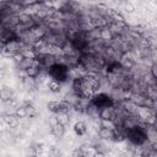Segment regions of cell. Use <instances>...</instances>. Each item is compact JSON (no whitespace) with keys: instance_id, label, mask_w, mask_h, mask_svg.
Listing matches in <instances>:
<instances>
[{"instance_id":"15","label":"cell","mask_w":157,"mask_h":157,"mask_svg":"<svg viewBox=\"0 0 157 157\" xmlns=\"http://www.w3.org/2000/svg\"><path fill=\"white\" fill-rule=\"evenodd\" d=\"M15 115H16L18 119H23V118H26V117H27V110H26V108H25L23 105L17 107L16 110H15Z\"/></svg>"},{"instance_id":"8","label":"cell","mask_w":157,"mask_h":157,"mask_svg":"<svg viewBox=\"0 0 157 157\" xmlns=\"http://www.w3.org/2000/svg\"><path fill=\"white\" fill-rule=\"evenodd\" d=\"M12 98H13V92H12L10 88L4 87V88L0 90V101H1V102L7 103V102H10Z\"/></svg>"},{"instance_id":"28","label":"cell","mask_w":157,"mask_h":157,"mask_svg":"<svg viewBox=\"0 0 157 157\" xmlns=\"http://www.w3.org/2000/svg\"><path fill=\"white\" fill-rule=\"evenodd\" d=\"M0 26H1V20H0Z\"/></svg>"},{"instance_id":"21","label":"cell","mask_w":157,"mask_h":157,"mask_svg":"<svg viewBox=\"0 0 157 157\" xmlns=\"http://www.w3.org/2000/svg\"><path fill=\"white\" fill-rule=\"evenodd\" d=\"M150 72H151V76H152V78H156V77H157V65H156L155 63L151 65Z\"/></svg>"},{"instance_id":"10","label":"cell","mask_w":157,"mask_h":157,"mask_svg":"<svg viewBox=\"0 0 157 157\" xmlns=\"http://www.w3.org/2000/svg\"><path fill=\"white\" fill-rule=\"evenodd\" d=\"M74 131L76 132V135L82 136V135H85L87 132V126H86V124L83 121H76L74 124Z\"/></svg>"},{"instance_id":"26","label":"cell","mask_w":157,"mask_h":157,"mask_svg":"<svg viewBox=\"0 0 157 157\" xmlns=\"http://www.w3.org/2000/svg\"><path fill=\"white\" fill-rule=\"evenodd\" d=\"M31 157H38V156H37V155H32Z\"/></svg>"},{"instance_id":"22","label":"cell","mask_w":157,"mask_h":157,"mask_svg":"<svg viewBox=\"0 0 157 157\" xmlns=\"http://www.w3.org/2000/svg\"><path fill=\"white\" fill-rule=\"evenodd\" d=\"M58 123H59V118H58L56 114H54V115H52V117L49 118V124H50V126H53V125H55V124H58Z\"/></svg>"},{"instance_id":"25","label":"cell","mask_w":157,"mask_h":157,"mask_svg":"<svg viewBox=\"0 0 157 157\" xmlns=\"http://www.w3.org/2000/svg\"><path fill=\"white\" fill-rule=\"evenodd\" d=\"M92 157H105V155H104L103 152H101V151H96Z\"/></svg>"},{"instance_id":"13","label":"cell","mask_w":157,"mask_h":157,"mask_svg":"<svg viewBox=\"0 0 157 157\" xmlns=\"http://www.w3.org/2000/svg\"><path fill=\"white\" fill-rule=\"evenodd\" d=\"M48 88L50 92L53 93H59L60 90H61V86H60V82L59 81H55V80H50L48 82Z\"/></svg>"},{"instance_id":"27","label":"cell","mask_w":157,"mask_h":157,"mask_svg":"<svg viewBox=\"0 0 157 157\" xmlns=\"http://www.w3.org/2000/svg\"><path fill=\"white\" fill-rule=\"evenodd\" d=\"M53 157H60V156H59V155H55V156H53Z\"/></svg>"},{"instance_id":"24","label":"cell","mask_w":157,"mask_h":157,"mask_svg":"<svg viewBox=\"0 0 157 157\" xmlns=\"http://www.w3.org/2000/svg\"><path fill=\"white\" fill-rule=\"evenodd\" d=\"M131 157H146L141 151H135V152H132V155H131Z\"/></svg>"},{"instance_id":"5","label":"cell","mask_w":157,"mask_h":157,"mask_svg":"<svg viewBox=\"0 0 157 157\" xmlns=\"http://www.w3.org/2000/svg\"><path fill=\"white\" fill-rule=\"evenodd\" d=\"M113 38H114V34L108 26L99 28V39L102 42H110L113 40Z\"/></svg>"},{"instance_id":"20","label":"cell","mask_w":157,"mask_h":157,"mask_svg":"<svg viewBox=\"0 0 157 157\" xmlns=\"http://www.w3.org/2000/svg\"><path fill=\"white\" fill-rule=\"evenodd\" d=\"M33 151H34V155H42L43 152V145L42 144H37L34 147H33Z\"/></svg>"},{"instance_id":"4","label":"cell","mask_w":157,"mask_h":157,"mask_svg":"<svg viewBox=\"0 0 157 157\" xmlns=\"http://www.w3.org/2000/svg\"><path fill=\"white\" fill-rule=\"evenodd\" d=\"M98 115H99L101 120H113L114 121V119H115V109H114V105L101 108Z\"/></svg>"},{"instance_id":"17","label":"cell","mask_w":157,"mask_h":157,"mask_svg":"<svg viewBox=\"0 0 157 157\" xmlns=\"http://www.w3.org/2000/svg\"><path fill=\"white\" fill-rule=\"evenodd\" d=\"M0 54H1L4 58H11V56H13V53H12L11 50H9V49H7L5 45H4V47L0 49Z\"/></svg>"},{"instance_id":"16","label":"cell","mask_w":157,"mask_h":157,"mask_svg":"<svg viewBox=\"0 0 157 157\" xmlns=\"http://www.w3.org/2000/svg\"><path fill=\"white\" fill-rule=\"evenodd\" d=\"M101 126L102 128L113 129V130H115V128H117V125H115V123L113 120H101Z\"/></svg>"},{"instance_id":"18","label":"cell","mask_w":157,"mask_h":157,"mask_svg":"<svg viewBox=\"0 0 157 157\" xmlns=\"http://www.w3.org/2000/svg\"><path fill=\"white\" fill-rule=\"evenodd\" d=\"M71 156L72 157H86V153H85V151H83V148H75L74 151H72V153H71Z\"/></svg>"},{"instance_id":"3","label":"cell","mask_w":157,"mask_h":157,"mask_svg":"<svg viewBox=\"0 0 157 157\" xmlns=\"http://www.w3.org/2000/svg\"><path fill=\"white\" fill-rule=\"evenodd\" d=\"M91 103H92L93 105H96L98 109L104 108V107H112V105H114L113 101H112L107 94H104V93L94 94V96L92 97V99H91Z\"/></svg>"},{"instance_id":"23","label":"cell","mask_w":157,"mask_h":157,"mask_svg":"<svg viewBox=\"0 0 157 157\" xmlns=\"http://www.w3.org/2000/svg\"><path fill=\"white\" fill-rule=\"evenodd\" d=\"M124 10H125L126 12H132L135 9H134V6H132L130 2H124Z\"/></svg>"},{"instance_id":"11","label":"cell","mask_w":157,"mask_h":157,"mask_svg":"<svg viewBox=\"0 0 157 157\" xmlns=\"http://www.w3.org/2000/svg\"><path fill=\"white\" fill-rule=\"evenodd\" d=\"M26 74H27V76H28L29 78H36V77H38L39 74H40V66L32 65V66H29V67L26 70Z\"/></svg>"},{"instance_id":"12","label":"cell","mask_w":157,"mask_h":157,"mask_svg":"<svg viewBox=\"0 0 157 157\" xmlns=\"http://www.w3.org/2000/svg\"><path fill=\"white\" fill-rule=\"evenodd\" d=\"M47 108L52 113L59 114L60 113V102H58V101H50V102L47 103Z\"/></svg>"},{"instance_id":"1","label":"cell","mask_w":157,"mask_h":157,"mask_svg":"<svg viewBox=\"0 0 157 157\" xmlns=\"http://www.w3.org/2000/svg\"><path fill=\"white\" fill-rule=\"evenodd\" d=\"M48 72L52 76L53 80L55 81H65L67 77V66L64 64H59L55 63L54 65H52L50 67H48Z\"/></svg>"},{"instance_id":"9","label":"cell","mask_w":157,"mask_h":157,"mask_svg":"<svg viewBox=\"0 0 157 157\" xmlns=\"http://www.w3.org/2000/svg\"><path fill=\"white\" fill-rule=\"evenodd\" d=\"M52 134L56 137V139H60L64 136L65 134V125H63L61 123H58L55 125L52 126Z\"/></svg>"},{"instance_id":"7","label":"cell","mask_w":157,"mask_h":157,"mask_svg":"<svg viewBox=\"0 0 157 157\" xmlns=\"http://www.w3.org/2000/svg\"><path fill=\"white\" fill-rule=\"evenodd\" d=\"M98 136L102 139V140H109V141H113V137H114V130L113 129H108V128H99L98 129Z\"/></svg>"},{"instance_id":"2","label":"cell","mask_w":157,"mask_h":157,"mask_svg":"<svg viewBox=\"0 0 157 157\" xmlns=\"http://www.w3.org/2000/svg\"><path fill=\"white\" fill-rule=\"evenodd\" d=\"M82 80H83V85L90 88L94 94L96 92H98V90L101 88L102 83H101V80L94 75V74H87L85 76H82Z\"/></svg>"},{"instance_id":"6","label":"cell","mask_w":157,"mask_h":157,"mask_svg":"<svg viewBox=\"0 0 157 157\" xmlns=\"http://www.w3.org/2000/svg\"><path fill=\"white\" fill-rule=\"evenodd\" d=\"M2 119H4V121L6 123V125L10 126V128H12V129H15V128L18 126V118H17L15 114H9V113H6V114L2 115Z\"/></svg>"},{"instance_id":"19","label":"cell","mask_w":157,"mask_h":157,"mask_svg":"<svg viewBox=\"0 0 157 157\" xmlns=\"http://www.w3.org/2000/svg\"><path fill=\"white\" fill-rule=\"evenodd\" d=\"M12 58H13V59H15V60H16V61H17L18 64H20V63H21V61H22V60L25 59V56H23L22 52H17V53H15Z\"/></svg>"},{"instance_id":"14","label":"cell","mask_w":157,"mask_h":157,"mask_svg":"<svg viewBox=\"0 0 157 157\" xmlns=\"http://www.w3.org/2000/svg\"><path fill=\"white\" fill-rule=\"evenodd\" d=\"M23 107H25L26 110H27V117L34 118V117L37 115V109L33 107V104H32L31 102H26V103L23 104Z\"/></svg>"}]
</instances>
